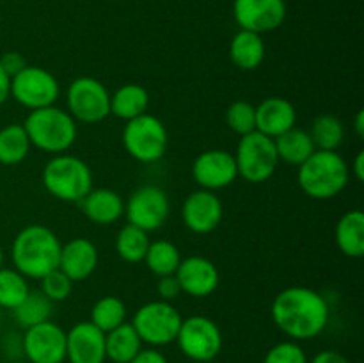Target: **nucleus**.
Segmentation results:
<instances>
[{"label":"nucleus","mask_w":364,"mask_h":363,"mask_svg":"<svg viewBox=\"0 0 364 363\" xmlns=\"http://www.w3.org/2000/svg\"><path fill=\"white\" fill-rule=\"evenodd\" d=\"M192 178L205 191L226 189L238 178L233 153L226 149H206L192 162Z\"/></svg>","instance_id":"nucleus-14"},{"label":"nucleus","mask_w":364,"mask_h":363,"mask_svg":"<svg viewBox=\"0 0 364 363\" xmlns=\"http://www.w3.org/2000/svg\"><path fill=\"white\" fill-rule=\"evenodd\" d=\"M350 180V167L338 152L316 149L299 166L297 182L313 199H333L343 192Z\"/></svg>","instance_id":"nucleus-3"},{"label":"nucleus","mask_w":364,"mask_h":363,"mask_svg":"<svg viewBox=\"0 0 364 363\" xmlns=\"http://www.w3.org/2000/svg\"><path fill=\"white\" fill-rule=\"evenodd\" d=\"M130 363H169L167 362L166 356L155 347H149V349H142Z\"/></svg>","instance_id":"nucleus-39"},{"label":"nucleus","mask_w":364,"mask_h":363,"mask_svg":"<svg viewBox=\"0 0 364 363\" xmlns=\"http://www.w3.org/2000/svg\"><path fill=\"white\" fill-rule=\"evenodd\" d=\"M66 359L70 363H105V333L91 320L66 331Z\"/></svg>","instance_id":"nucleus-18"},{"label":"nucleus","mask_w":364,"mask_h":363,"mask_svg":"<svg viewBox=\"0 0 364 363\" xmlns=\"http://www.w3.org/2000/svg\"><path fill=\"white\" fill-rule=\"evenodd\" d=\"M272 320L294 342L313 340L326 331L331 310L327 299L309 287H288L274 298Z\"/></svg>","instance_id":"nucleus-1"},{"label":"nucleus","mask_w":364,"mask_h":363,"mask_svg":"<svg viewBox=\"0 0 364 363\" xmlns=\"http://www.w3.org/2000/svg\"><path fill=\"white\" fill-rule=\"evenodd\" d=\"M235 21L242 31L267 34L283 25L287 18L284 0H235Z\"/></svg>","instance_id":"nucleus-15"},{"label":"nucleus","mask_w":364,"mask_h":363,"mask_svg":"<svg viewBox=\"0 0 364 363\" xmlns=\"http://www.w3.org/2000/svg\"><path fill=\"white\" fill-rule=\"evenodd\" d=\"M89 320L103 333H109L114 327L127 322V305L117 295H105L92 305Z\"/></svg>","instance_id":"nucleus-32"},{"label":"nucleus","mask_w":364,"mask_h":363,"mask_svg":"<svg viewBox=\"0 0 364 363\" xmlns=\"http://www.w3.org/2000/svg\"><path fill=\"white\" fill-rule=\"evenodd\" d=\"M181 217H183L185 226L194 233H212L223 223L224 205L215 192L199 189L185 198Z\"/></svg>","instance_id":"nucleus-16"},{"label":"nucleus","mask_w":364,"mask_h":363,"mask_svg":"<svg viewBox=\"0 0 364 363\" xmlns=\"http://www.w3.org/2000/svg\"><path fill=\"white\" fill-rule=\"evenodd\" d=\"M60 241L45 224H28L18 231L11 248L14 269L27 280H41L59 267Z\"/></svg>","instance_id":"nucleus-2"},{"label":"nucleus","mask_w":364,"mask_h":363,"mask_svg":"<svg viewBox=\"0 0 364 363\" xmlns=\"http://www.w3.org/2000/svg\"><path fill=\"white\" fill-rule=\"evenodd\" d=\"M21 351L31 363H64L66 331L52 320L27 327L21 340Z\"/></svg>","instance_id":"nucleus-13"},{"label":"nucleus","mask_w":364,"mask_h":363,"mask_svg":"<svg viewBox=\"0 0 364 363\" xmlns=\"http://www.w3.org/2000/svg\"><path fill=\"white\" fill-rule=\"evenodd\" d=\"M350 173L354 174V178L358 182L364 180V153L359 152L358 157L354 159V164L350 167Z\"/></svg>","instance_id":"nucleus-42"},{"label":"nucleus","mask_w":364,"mask_h":363,"mask_svg":"<svg viewBox=\"0 0 364 363\" xmlns=\"http://www.w3.org/2000/svg\"><path fill=\"white\" fill-rule=\"evenodd\" d=\"M0 66H2L4 71L9 75V78H13L14 75L20 73V71L27 66V63H25L23 56H21L20 52H6L0 57Z\"/></svg>","instance_id":"nucleus-38"},{"label":"nucleus","mask_w":364,"mask_h":363,"mask_svg":"<svg viewBox=\"0 0 364 363\" xmlns=\"http://www.w3.org/2000/svg\"><path fill=\"white\" fill-rule=\"evenodd\" d=\"M142 351V340L132 322L105 333V356L112 363H130Z\"/></svg>","instance_id":"nucleus-23"},{"label":"nucleus","mask_w":364,"mask_h":363,"mask_svg":"<svg viewBox=\"0 0 364 363\" xmlns=\"http://www.w3.org/2000/svg\"><path fill=\"white\" fill-rule=\"evenodd\" d=\"M31 146L45 153H66L77 139V121L68 110L57 105L28 112L23 123Z\"/></svg>","instance_id":"nucleus-4"},{"label":"nucleus","mask_w":364,"mask_h":363,"mask_svg":"<svg viewBox=\"0 0 364 363\" xmlns=\"http://www.w3.org/2000/svg\"><path fill=\"white\" fill-rule=\"evenodd\" d=\"M31 148V141L23 125L11 123L0 128V164L16 166L23 162Z\"/></svg>","instance_id":"nucleus-27"},{"label":"nucleus","mask_w":364,"mask_h":363,"mask_svg":"<svg viewBox=\"0 0 364 363\" xmlns=\"http://www.w3.org/2000/svg\"><path fill=\"white\" fill-rule=\"evenodd\" d=\"M174 276L180 283L181 294H188L192 298H208L220 283V274L215 263L199 255L181 258Z\"/></svg>","instance_id":"nucleus-17"},{"label":"nucleus","mask_w":364,"mask_h":363,"mask_svg":"<svg viewBox=\"0 0 364 363\" xmlns=\"http://www.w3.org/2000/svg\"><path fill=\"white\" fill-rule=\"evenodd\" d=\"M121 139L128 155L142 164H151L162 159L169 144L166 125L160 117L149 112L127 121Z\"/></svg>","instance_id":"nucleus-7"},{"label":"nucleus","mask_w":364,"mask_h":363,"mask_svg":"<svg viewBox=\"0 0 364 363\" xmlns=\"http://www.w3.org/2000/svg\"><path fill=\"white\" fill-rule=\"evenodd\" d=\"M68 112L77 123H102L110 114V93L95 77H78L66 93Z\"/></svg>","instance_id":"nucleus-10"},{"label":"nucleus","mask_w":364,"mask_h":363,"mask_svg":"<svg viewBox=\"0 0 364 363\" xmlns=\"http://www.w3.org/2000/svg\"><path fill=\"white\" fill-rule=\"evenodd\" d=\"M80 209L91 223L107 226L117 223L123 217L124 201L112 189L92 187L91 192L80 201Z\"/></svg>","instance_id":"nucleus-21"},{"label":"nucleus","mask_w":364,"mask_h":363,"mask_svg":"<svg viewBox=\"0 0 364 363\" xmlns=\"http://www.w3.org/2000/svg\"><path fill=\"white\" fill-rule=\"evenodd\" d=\"M336 244L348 258L364 256V214L361 210H350L343 214L336 224Z\"/></svg>","instance_id":"nucleus-24"},{"label":"nucleus","mask_w":364,"mask_h":363,"mask_svg":"<svg viewBox=\"0 0 364 363\" xmlns=\"http://www.w3.org/2000/svg\"><path fill=\"white\" fill-rule=\"evenodd\" d=\"M9 88H11V78L9 75L4 71V68L0 66V105L9 98Z\"/></svg>","instance_id":"nucleus-41"},{"label":"nucleus","mask_w":364,"mask_h":363,"mask_svg":"<svg viewBox=\"0 0 364 363\" xmlns=\"http://www.w3.org/2000/svg\"><path fill=\"white\" fill-rule=\"evenodd\" d=\"M142 262L146 263V267L155 276H171V274L176 273L178 265L181 262L180 249L176 248V244H173L171 241H166V238L153 241L149 242V248L146 251V256Z\"/></svg>","instance_id":"nucleus-28"},{"label":"nucleus","mask_w":364,"mask_h":363,"mask_svg":"<svg viewBox=\"0 0 364 363\" xmlns=\"http://www.w3.org/2000/svg\"><path fill=\"white\" fill-rule=\"evenodd\" d=\"M31 292L28 281L16 269H0V306L14 310Z\"/></svg>","instance_id":"nucleus-33"},{"label":"nucleus","mask_w":364,"mask_h":363,"mask_svg":"<svg viewBox=\"0 0 364 363\" xmlns=\"http://www.w3.org/2000/svg\"><path fill=\"white\" fill-rule=\"evenodd\" d=\"M295 123H297V110L290 100L270 96L256 107V130L269 137L276 139L277 135L294 128Z\"/></svg>","instance_id":"nucleus-20"},{"label":"nucleus","mask_w":364,"mask_h":363,"mask_svg":"<svg viewBox=\"0 0 364 363\" xmlns=\"http://www.w3.org/2000/svg\"><path fill=\"white\" fill-rule=\"evenodd\" d=\"M226 123L240 137L251 134L256 130V107L245 100H237L228 107Z\"/></svg>","instance_id":"nucleus-34"},{"label":"nucleus","mask_w":364,"mask_h":363,"mask_svg":"<svg viewBox=\"0 0 364 363\" xmlns=\"http://www.w3.org/2000/svg\"><path fill=\"white\" fill-rule=\"evenodd\" d=\"M181 322L183 317L180 310L173 302L162 299L142 305L132 319V326L141 337L142 344H148L155 349L176 342Z\"/></svg>","instance_id":"nucleus-8"},{"label":"nucleus","mask_w":364,"mask_h":363,"mask_svg":"<svg viewBox=\"0 0 364 363\" xmlns=\"http://www.w3.org/2000/svg\"><path fill=\"white\" fill-rule=\"evenodd\" d=\"M233 155L238 177L249 184H265L274 177L279 166L274 139L258 130L242 135Z\"/></svg>","instance_id":"nucleus-6"},{"label":"nucleus","mask_w":364,"mask_h":363,"mask_svg":"<svg viewBox=\"0 0 364 363\" xmlns=\"http://www.w3.org/2000/svg\"><path fill=\"white\" fill-rule=\"evenodd\" d=\"M98 248L85 237H75L60 246L59 267L71 281H84L98 267Z\"/></svg>","instance_id":"nucleus-19"},{"label":"nucleus","mask_w":364,"mask_h":363,"mask_svg":"<svg viewBox=\"0 0 364 363\" xmlns=\"http://www.w3.org/2000/svg\"><path fill=\"white\" fill-rule=\"evenodd\" d=\"M313 142L316 149H326V152H338L345 139V125L340 117L333 114H322L316 117L311 125Z\"/></svg>","instance_id":"nucleus-31"},{"label":"nucleus","mask_w":364,"mask_h":363,"mask_svg":"<svg viewBox=\"0 0 364 363\" xmlns=\"http://www.w3.org/2000/svg\"><path fill=\"white\" fill-rule=\"evenodd\" d=\"M230 59L244 71L258 70L265 60V41L262 34L240 28L230 43Z\"/></svg>","instance_id":"nucleus-22"},{"label":"nucleus","mask_w":364,"mask_h":363,"mask_svg":"<svg viewBox=\"0 0 364 363\" xmlns=\"http://www.w3.org/2000/svg\"><path fill=\"white\" fill-rule=\"evenodd\" d=\"M11 312H13L14 320H16L21 327L27 330V327L36 326V324L50 320V317H52L53 313V302L50 301L48 298H45V295L41 294V290H31L27 298H25L16 308L11 310Z\"/></svg>","instance_id":"nucleus-30"},{"label":"nucleus","mask_w":364,"mask_h":363,"mask_svg":"<svg viewBox=\"0 0 364 363\" xmlns=\"http://www.w3.org/2000/svg\"><path fill=\"white\" fill-rule=\"evenodd\" d=\"M41 178L46 191L66 203H80L92 189L91 167L70 153L53 155L43 167Z\"/></svg>","instance_id":"nucleus-5"},{"label":"nucleus","mask_w":364,"mask_h":363,"mask_svg":"<svg viewBox=\"0 0 364 363\" xmlns=\"http://www.w3.org/2000/svg\"><path fill=\"white\" fill-rule=\"evenodd\" d=\"M263 363H308V356L299 342L284 340L267 351Z\"/></svg>","instance_id":"nucleus-36"},{"label":"nucleus","mask_w":364,"mask_h":363,"mask_svg":"<svg viewBox=\"0 0 364 363\" xmlns=\"http://www.w3.org/2000/svg\"><path fill=\"white\" fill-rule=\"evenodd\" d=\"M149 109V93L139 84H124L110 95V114L124 121L142 116Z\"/></svg>","instance_id":"nucleus-25"},{"label":"nucleus","mask_w":364,"mask_h":363,"mask_svg":"<svg viewBox=\"0 0 364 363\" xmlns=\"http://www.w3.org/2000/svg\"><path fill=\"white\" fill-rule=\"evenodd\" d=\"M156 292H159V298L162 301H174L176 298H180L181 294V288L180 283H178L176 276L171 274V276H162L159 278V285H156Z\"/></svg>","instance_id":"nucleus-37"},{"label":"nucleus","mask_w":364,"mask_h":363,"mask_svg":"<svg viewBox=\"0 0 364 363\" xmlns=\"http://www.w3.org/2000/svg\"><path fill=\"white\" fill-rule=\"evenodd\" d=\"M39 281H41V294L52 302L66 301L73 290V281L60 269H53L52 273L45 274Z\"/></svg>","instance_id":"nucleus-35"},{"label":"nucleus","mask_w":364,"mask_h":363,"mask_svg":"<svg viewBox=\"0 0 364 363\" xmlns=\"http://www.w3.org/2000/svg\"><path fill=\"white\" fill-rule=\"evenodd\" d=\"M124 216L128 223L148 233L160 230L171 216L169 196L159 185H141L124 203Z\"/></svg>","instance_id":"nucleus-12"},{"label":"nucleus","mask_w":364,"mask_h":363,"mask_svg":"<svg viewBox=\"0 0 364 363\" xmlns=\"http://www.w3.org/2000/svg\"><path fill=\"white\" fill-rule=\"evenodd\" d=\"M176 344L185 358L196 363H210L223 351L224 338L215 320L205 315H192L181 322Z\"/></svg>","instance_id":"nucleus-9"},{"label":"nucleus","mask_w":364,"mask_h":363,"mask_svg":"<svg viewBox=\"0 0 364 363\" xmlns=\"http://www.w3.org/2000/svg\"><path fill=\"white\" fill-rule=\"evenodd\" d=\"M4 267V251H2V248H0V269H2Z\"/></svg>","instance_id":"nucleus-44"},{"label":"nucleus","mask_w":364,"mask_h":363,"mask_svg":"<svg viewBox=\"0 0 364 363\" xmlns=\"http://www.w3.org/2000/svg\"><path fill=\"white\" fill-rule=\"evenodd\" d=\"M274 144H276L279 162L283 160V162L297 167L316 152L315 142H313L309 132L297 127L290 128V130H287L284 134L277 135V137L274 139Z\"/></svg>","instance_id":"nucleus-26"},{"label":"nucleus","mask_w":364,"mask_h":363,"mask_svg":"<svg viewBox=\"0 0 364 363\" xmlns=\"http://www.w3.org/2000/svg\"><path fill=\"white\" fill-rule=\"evenodd\" d=\"M354 128H355V134H358L359 137H363V135H364V112H363V110H359L358 116H355Z\"/></svg>","instance_id":"nucleus-43"},{"label":"nucleus","mask_w":364,"mask_h":363,"mask_svg":"<svg viewBox=\"0 0 364 363\" xmlns=\"http://www.w3.org/2000/svg\"><path fill=\"white\" fill-rule=\"evenodd\" d=\"M148 231L134 226V224H124L116 237V253L121 260L128 263H139L144 260L146 251L149 248Z\"/></svg>","instance_id":"nucleus-29"},{"label":"nucleus","mask_w":364,"mask_h":363,"mask_svg":"<svg viewBox=\"0 0 364 363\" xmlns=\"http://www.w3.org/2000/svg\"><path fill=\"white\" fill-rule=\"evenodd\" d=\"M309 363H350V362H348L341 352L334 351V349H326V351L316 352Z\"/></svg>","instance_id":"nucleus-40"},{"label":"nucleus","mask_w":364,"mask_h":363,"mask_svg":"<svg viewBox=\"0 0 364 363\" xmlns=\"http://www.w3.org/2000/svg\"><path fill=\"white\" fill-rule=\"evenodd\" d=\"M9 96L28 110L55 105L60 96L59 80L48 70L39 66H25L11 78Z\"/></svg>","instance_id":"nucleus-11"}]
</instances>
